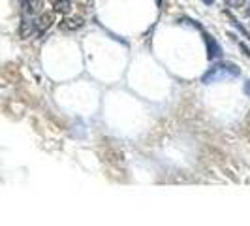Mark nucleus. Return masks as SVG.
Segmentation results:
<instances>
[{
    "mask_svg": "<svg viewBox=\"0 0 250 226\" xmlns=\"http://www.w3.org/2000/svg\"><path fill=\"white\" fill-rule=\"evenodd\" d=\"M245 92H247V94L250 96V79L247 81V83H245Z\"/></svg>",
    "mask_w": 250,
    "mask_h": 226,
    "instance_id": "1a4fd4ad",
    "label": "nucleus"
},
{
    "mask_svg": "<svg viewBox=\"0 0 250 226\" xmlns=\"http://www.w3.org/2000/svg\"><path fill=\"white\" fill-rule=\"evenodd\" d=\"M36 32V25H34V19L30 15H23V21L19 25V36L23 38H30L32 34Z\"/></svg>",
    "mask_w": 250,
    "mask_h": 226,
    "instance_id": "39448f33",
    "label": "nucleus"
},
{
    "mask_svg": "<svg viewBox=\"0 0 250 226\" xmlns=\"http://www.w3.org/2000/svg\"><path fill=\"white\" fill-rule=\"evenodd\" d=\"M55 17H57V13H55V12L40 13L36 19H34V25H36V32H38V34L45 32V30H47V28H49V26L55 23Z\"/></svg>",
    "mask_w": 250,
    "mask_h": 226,
    "instance_id": "7ed1b4c3",
    "label": "nucleus"
},
{
    "mask_svg": "<svg viewBox=\"0 0 250 226\" xmlns=\"http://www.w3.org/2000/svg\"><path fill=\"white\" fill-rule=\"evenodd\" d=\"M85 25V19L81 17V15H72V17H64L62 21H61V30H64V32H74V30H77V28H81V26Z\"/></svg>",
    "mask_w": 250,
    "mask_h": 226,
    "instance_id": "20e7f679",
    "label": "nucleus"
},
{
    "mask_svg": "<svg viewBox=\"0 0 250 226\" xmlns=\"http://www.w3.org/2000/svg\"><path fill=\"white\" fill-rule=\"evenodd\" d=\"M203 42H205V45H207V59H209V61H214V59H218V57L222 55L220 44H218L209 32H205V30H203Z\"/></svg>",
    "mask_w": 250,
    "mask_h": 226,
    "instance_id": "f03ea898",
    "label": "nucleus"
},
{
    "mask_svg": "<svg viewBox=\"0 0 250 226\" xmlns=\"http://www.w3.org/2000/svg\"><path fill=\"white\" fill-rule=\"evenodd\" d=\"M53 12L55 13H70L72 10V0H51Z\"/></svg>",
    "mask_w": 250,
    "mask_h": 226,
    "instance_id": "0eeeda50",
    "label": "nucleus"
},
{
    "mask_svg": "<svg viewBox=\"0 0 250 226\" xmlns=\"http://www.w3.org/2000/svg\"><path fill=\"white\" fill-rule=\"evenodd\" d=\"M203 2H205V4H209V6H211V4H213L214 0H203Z\"/></svg>",
    "mask_w": 250,
    "mask_h": 226,
    "instance_id": "9b49d317",
    "label": "nucleus"
},
{
    "mask_svg": "<svg viewBox=\"0 0 250 226\" xmlns=\"http://www.w3.org/2000/svg\"><path fill=\"white\" fill-rule=\"evenodd\" d=\"M245 15H247V17H250V4H249V8L245 10Z\"/></svg>",
    "mask_w": 250,
    "mask_h": 226,
    "instance_id": "9d476101",
    "label": "nucleus"
},
{
    "mask_svg": "<svg viewBox=\"0 0 250 226\" xmlns=\"http://www.w3.org/2000/svg\"><path fill=\"white\" fill-rule=\"evenodd\" d=\"M241 75V68L233 63H216L213 64L205 74L201 75V81L205 85H211V83H224L229 79H235Z\"/></svg>",
    "mask_w": 250,
    "mask_h": 226,
    "instance_id": "f257e3e1",
    "label": "nucleus"
},
{
    "mask_svg": "<svg viewBox=\"0 0 250 226\" xmlns=\"http://www.w3.org/2000/svg\"><path fill=\"white\" fill-rule=\"evenodd\" d=\"M160 2H162V0H158V4H160Z\"/></svg>",
    "mask_w": 250,
    "mask_h": 226,
    "instance_id": "f8f14e48",
    "label": "nucleus"
},
{
    "mask_svg": "<svg viewBox=\"0 0 250 226\" xmlns=\"http://www.w3.org/2000/svg\"><path fill=\"white\" fill-rule=\"evenodd\" d=\"M43 8V0H23V13L25 15H36Z\"/></svg>",
    "mask_w": 250,
    "mask_h": 226,
    "instance_id": "423d86ee",
    "label": "nucleus"
},
{
    "mask_svg": "<svg viewBox=\"0 0 250 226\" xmlns=\"http://www.w3.org/2000/svg\"><path fill=\"white\" fill-rule=\"evenodd\" d=\"M224 2L229 6V8H241V6H243L247 0H224Z\"/></svg>",
    "mask_w": 250,
    "mask_h": 226,
    "instance_id": "6e6552de",
    "label": "nucleus"
}]
</instances>
